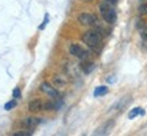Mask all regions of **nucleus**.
<instances>
[{
    "instance_id": "1",
    "label": "nucleus",
    "mask_w": 147,
    "mask_h": 136,
    "mask_svg": "<svg viewBox=\"0 0 147 136\" xmlns=\"http://www.w3.org/2000/svg\"><path fill=\"white\" fill-rule=\"evenodd\" d=\"M82 42H84L88 47L96 50V48L98 47L100 42H101V38H100V34H98L97 31L90 30V31H86L84 35H82Z\"/></svg>"
},
{
    "instance_id": "2",
    "label": "nucleus",
    "mask_w": 147,
    "mask_h": 136,
    "mask_svg": "<svg viewBox=\"0 0 147 136\" xmlns=\"http://www.w3.org/2000/svg\"><path fill=\"white\" fill-rule=\"evenodd\" d=\"M100 13H101L102 19L107 23H115L116 20V11L112 8V4L104 1L100 4Z\"/></svg>"
},
{
    "instance_id": "3",
    "label": "nucleus",
    "mask_w": 147,
    "mask_h": 136,
    "mask_svg": "<svg viewBox=\"0 0 147 136\" xmlns=\"http://www.w3.org/2000/svg\"><path fill=\"white\" fill-rule=\"evenodd\" d=\"M40 90L45 93V94H47V96H50L51 98H54V100H59L61 98V94H59V92H58L57 89L54 88L51 83L49 82H42L40 83Z\"/></svg>"
},
{
    "instance_id": "4",
    "label": "nucleus",
    "mask_w": 147,
    "mask_h": 136,
    "mask_svg": "<svg viewBox=\"0 0 147 136\" xmlns=\"http://www.w3.org/2000/svg\"><path fill=\"white\" fill-rule=\"evenodd\" d=\"M70 54L71 55H74L76 58H80V59H86L88 58V51L85 50V48H82L80 46V44H71L70 46Z\"/></svg>"
},
{
    "instance_id": "5",
    "label": "nucleus",
    "mask_w": 147,
    "mask_h": 136,
    "mask_svg": "<svg viewBox=\"0 0 147 136\" xmlns=\"http://www.w3.org/2000/svg\"><path fill=\"white\" fill-rule=\"evenodd\" d=\"M78 22H80L81 24H84V26H94V24L97 23V19H96V16L92 15V13L84 12L78 16Z\"/></svg>"
},
{
    "instance_id": "6",
    "label": "nucleus",
    "mask_w": 147,
    "mask_h": 136,
    "mask_svg": "<svg viewBox=\"0 0 147 136\" xmlns=\"http://www.w3.org/2000/svg\"><path fill=\"white\" fill-rule=\"evenodd\" d=\"M42 123V118H38V117H27L26 120L22 121V125L26 127L27 129H35L39 124Z\"/></svg>"
},
{
    "instance_id": "7",
    "label": "nucleus",
    "mask_w": 147,
    "mask_h": 136,
    "mask_svg": "<svg viewBox=\"0 0 147 136\" xmlns=\"http://www.w3.org/2000/svg\"><path fill=\"white\" fill-rule=\"evenodd\" d=\"M113 125H115V121H113V120L107 121L105 124H102L101 127H98L97 129L94 131V135H107V133H109V131H111L112 128H113Z\"/></svg>"
},
{
    "instance_id": "8",
    "label": "nucleus",
    "mask_w": 147,
    "mask_h": 136,
    "mask_svg": "<svg viewBox=\"0 0 147 136\" xmlns=\"http://www.w3.org/2000/svg\"><path fill=\"white\" fill-rule=\"evenodd\" d=\"M28 110H30V112H39V110H43V102L40 100H31L28 102Z\"/></svg>"
},
{
    "instance_id": "9",
    "label": "nucleus",
    "mask_w": 147,
    "mask_h": 136,
    "mask_svg": "<svg viewBox=\"0 0 147 136\" xmlns=\"http://www.w3.org/2000/svg\"><path fill=\"white\" fill-rule=\"evenodd\" d=\"M107 93H108V88H107V86H97V88L94 89L93 96L94 97H101V96H105Z\"/></svg>"
},
{
    "instance_id": "10",
    "label": "nucleus",
    "mask_w": 147,
    "mask_h": 136,
    "mask_svg": "<svg viewBox=\"0 0 147 136\" xmlns=\"http://www.w3.org/2000/svg\"><path fill=\"white\" fill-rule=\"evenodd\" d=\"M129 101H131V98H129V97H124V98H121V100L119 101V102H117V104H116L113 108H116V109L121 110L123 108H125V106H127V104H128Z\"/></svg>"
},
{
    "instance_id": "11",
    "label": "nucleus",
    "mask_w": 147,
    "mask_h": 136,
    "mask_svg": "<svg viewBox=\"0 0 147 136\" xmlns=\"http://www.w3.org/2000/svg\"><path fill=\"white\" fill-rule=\"evenodd\" d=\"M138 114H144V110L142 109V108H139V106H136V108H134V109L129 110L128 113V118H135Z\"/></svg>"
},
{
    "instance_id": "12",
    "label": "nucleus",
    "mask_w": 147,
    "mask_h": 136,
    "mask_svg": "<svg viewBox=\"0 0 147 136\" xmlns=\"http://www.w3.org/2000/svg\"><path fill=\"white\" fill-rule=\"evenodd\" d=\"M93 67H94L93 62H82V65H81V69H82L84 73H86V74L93 70Z\"/></svg>"
},
{
    "instance_id": "13",
    "label": "nucleus",
    "mask_w": 147,
    "mask_h": 136,
    "mask_svg": "<svg viewBox=\"0 0 147 136\" xmlns=\"http://www.w3.org/2000/svg\"><path fill=\"white\" fill-rule=\"evenodd\" d=\"M16 104H18V102H16V100H15V98L12 97V100H9L8 102H5L4 109H5V110H11V109H13V108L16 106Z\"/></svg>"
},
{
    "instance_id": "14",
    "label": "nucleus",
    "mask_w": 147,
    "mask_h": 136,
    "mask_svg": "<svg viewBox=\"0 0 147 136\" xmlns=\"http://www.w3.org/2000/svg\"><path fill=\"white\" fill-rule=\"evenodd\" d=\"M13 136H31L32 135V129H28V131H22V132H15L12 133Z\"/></svg>"
},
{
    "instance_id": "15",
    "label": "nucleus",
    "mask_w": 147,
    "mask_h": 136,
    "mask_svg": "<svg viewBox=\"0 0 147 136\" xmlns=\"http://www.w3.org/2000/svg\"><path fill=\"white\" fill-rule=\"evenodd\" d=\"M139 13L140 15H147V4L146 3H142L139 5Z\"/></svg>"
},
{
    "instance_id": "16",
    "label": "nucleus",
    "mask_w": 147,
    "mask_h": 136,
    "mask_svg": "<svg viewBox=\"0 0 147 136\" xmlns=\"http://www.w3.org/2000/svg\"><path fill=\"white\" fill-rule=\"evenodd\" d=\"M140 36H142V39L147 40V27H142V30H140Z\"/></svg>"
},
{
    "instance_id": "17",
    "label": "nucleus",
    "mask_w": 147,
    "mask_h": 136,
    "mask_svg": "<svg viewBox=\"0 0 147 136\" xmlns=\"http://www.w3.org/2000/svg\"><path fill=\"white\" fill-rule=\"evenodd\" d=\"M47 23H49V15L46 13V15H45V19H43V23H42V24L39 26V30H43V28L46 27V24H47Z\"/></svg>"
},
{
    "instance_id": "18",
    "label": "nucleus",
    "mask_w": 147,
    "mask_h": 136,
    "mask_svg": "<svg viewBox=\"0 0 147 136\" xmlns=\"http://www.w3.org/2000/svg\"><path fill=\"white\" fill-rule=\"evenodd\" d=\"M54 82H55V85H63V83L66 82V79H62L61 77H55V78H54Z\"/></svg>"
},
{
    "instance_id": "19",
    "label": "nucleus",
    "mask_w": 147,
    "mask_h": 136,
    "mask_svg": "<svg viewBox=\"0 0 147 136\" xmlns=\"http://www.w3.org/2000/svg\"><path fill=\"white\" fill-rule=\"evenodd\" d=\"M12 97H13V98H19V97H20V90H19L18 88L12 92Z\"/></svg>"
},
{
    "instance_id": "20",
    "label": "nucleus",
    "mask_w": 147,
    "mask_h": 136,
    "mask_svg": "<svg viewBox=\"0 0 147 136\" xmlns=\"http://www.w3.org/2000/svg\"><path fill=\"white\" fill-rule=\"evenodd\" d=\"M104 1H107L109 4H116V3H117V0H104Z\"/></svg>"
}]
</instances>
